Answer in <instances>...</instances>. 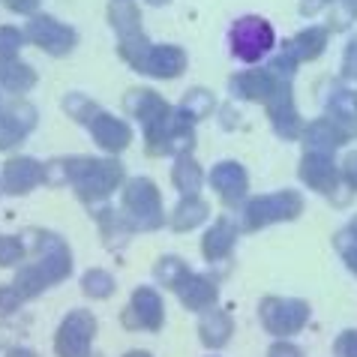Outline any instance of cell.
Here are the masks:
<instances>
[{"label": "cell", "mask_w": 357, "mask_h": 357, "mask_svg": "<svg viewBox=\"0 0 357 357\" xmlns=\"http://www.w3.org/2000/svg\"><path fill=\"white\" fill-rule=\"evenodd\" d=\"M121 54L130 61L135 69L156 78H174L186 69V54L177 45H147L142 36L123 39Z\"/></svg>", "instance_id": "cell-1"}, {"label": "cell", "mask_w": 357, "mask_h": 357, "mask_svg": "<svg viewBox=\"0 0 357 357\" xmlns=\"http://www.w3.org/2000/svg\"><path fill=\"white\" fill-rule=\"evenodd\" d=\"M63 165L66 177L75 183L82 198H105L108 192H114V186L123 177V168L112 160H73Z\"/></svg>", "instance_id": "cell-2"}, {"label": "cell", "mask_w": 357, "mask_h": 357, "mask_svg": "<svg viewBox=\"0 0 357 357\" xmlns=\"http://www.w3.org/2000/svg\"><path fill=\"white\" fill-rule=\"evenodd\" d=\"M303 211V198L285 190V192H273L264 198H255V202L246 207V228H261L271 222H282V220H294Z\"/></svg>", "instance_id": "cell-3"}, {"label": "cell", "mask_w": 357, "mask_h": 357, "mask_svg": "<svg viewBox=\"0 0 357 357\" xmlns=\"http://www.w3.org/2000/svg\"><path fill=\"white\" fill-rule=\"evenodd\" d=\"M261 321L273 336H291L310 321V306L291 297H267L261 303Z\"/></svg>", "instance_id": "cell-4"}, {"label": "cell", "mask_w": 357, "mask_h": 357, "mask_svg": "<svg viewBox=\"0 0 357 357\" xmlns=\"http://www.w3.org/2000/svg\"><path fill=\"white\" fill-rule=\"evenodd\" d=\"M93 333H96L93 315L84 312V310H75V312L66 315V321L61 324V331H57L54 349L61 357H87L91 354Z\"/></svg>", "instance_id": "cell-5"}, {"label": "cell", "mask_w": 357, "mask_h": 357, "mask_svg": "<svg viewBox=\"0 0 357 357\" xmlns=\"http://www.w3.org/2000/svg\"><path fill=\"white\" fill-rule=\"evenodd\" d=\"M231 48L246 63L261 61V57L273 48L271 24H267L264 18H243V22H237L234 31H231Z\"/></svg>", "instance_id": "cell-6"}, {"label": "cell", "mask_w": 357, "mask_h": 357, "mask_svg": "<svg viewBox=\"0 0 357 357\" xmlns=\"http://www.w3.org/2000/svg\"><path fill=\"white\" fill-rule=\"evenodd\" d=\"M123 207H126V213L135 216V222L142 228H156L162 222L160 192H156V186L151 181H144V177L130 181V186H126V192H123Z\"/></svg>", "instance_id": "cell-7"}, {"label": "cell", "mask_w": 357, "mask_h": 357, "mask_svg": "<svg viewBox=\"0 0 357 357\" xmlns=\"http://www.w3.org/2000/svg\"><path fill=\"white\" fill-rule=\"evenodd\" d=\"M39 261L33 264L39 273H43V280L48 285L61 282L69 276V271H73V259H69V250L63 246L61 237L54 234H39Z\"/></svg>", "instance_id": "cell-8"}, {"label": "cell", "mask_w": 357, "mask_h": 357, "mask_svg": "<svg viewBox=\"0 0 357 357\" xmlns=\"http://www.w3.org/2000/svg\"><path fill=\"white\" fill-rule=\"evenodd\" d=\"M27 39L39 48H45L48 54H66L75 45V33L66 24L54 22V18H33L27 24Z\"/></svg>", "instance_id": "cell-9"}, {"label": "cell", "mask_w": 357, "mask_h": 357, "mask_svg": "<svg viewBox=\"0 0 357 357\" xmlns=\"http://www.w3.org/2000/svg\"><path fill=\"white\" fill-rule=\"evenodd\" d=\"M39 181H45V168L31 156H15L3 165V190L9 195H24L31 192Z\"/></svg>", "instance_id": "cell-10"}, {"label": "cell", "mask_w": 357, "mask_h": 357, "mask_svg": "<svg viewBox=\"0 0 357 357\" xmlns=\"http://www.w3.org/2000/svg\"><path fill=\"white\" fill-rule=\"evenodd\" d=\"M36 121V112L27 102H13V105H0V147H13L31 132V126Z\"/></svg>", "instance_id": "cell-11"}, {"label": "cell", "mask_w": 357, "mask_h": 357, "mask_svg": "<svg viewBox=\"0 0 357 357\" xmlns=\"http://www.w3.org/2000/svg\"><path fill=\"white\" fill-rule=\"evenodd\" d=\"M162 301L153 289H138L132 294V306L126 310V324L130 327H147V331H160L162 327Z\"/></svg>", "instance_id": "cell-12"}, {"label": "cell", "mask_w": 357, "mask_h": 357, "mask_svg": "<svg viewBox=\"0 0 357 357\" xmlns=\"http://www.w3.org/2000/svg\"><path fill=\"white\" fill-rule=\"evenodd\" d=\"M267 108H271V121L276 126V132L285 135V138H294L297 130H301V117H297L294 105H291V93H289V84H280L276 93L267 99Z\"/></svg>", "instance_id": "cell-13"}, {"label": "cell", "mask_w": 357, "mask_h": 357, "mask_svg": "<svg viewBox=\"0 0 357 357\" xmlns=\"http://www.w3.org/2000/svg\"><path fill=\"white\" fill-rule=\"evenodd\" d=\"M91 132L96 138V144L105 147V151H123L132 142V130L112 114H96L91 121Z\"/></svg>", "instance_id": "cell-14"}, {"label": "cell", "mask_w": 357, "mask_h": 357, "mask_svg": "<svg viewBox=\"0 0 357 357\" xmlns=\"http://www.w3.org/2000/svg\"><path fill=\"white\" fill-rule=\"evenodd\" d=\"M211 183L225 202H237V198H243L250 181H246V172L237 162H220L211 172Z\"/></svg>", "instance_id": "cell-15"}, {"label": "cell", "mask_w": 357, "mask_h": 357, "mask_svg": "<svg viewBox=\"0 0 357 357\" xmlns=\"http://www.w3.org/2000/svg\"><path fill=\"white\" fill-rule=\"evenodd\" d=\"M282 82L276 78L271 69L267 73H243V75H237L234 82H231V91L237 96H243V99H271L276 93V87H280Z\"/></svg>", "instance_id": "cell-16"}, {"label": "cell", "mask_w": 357, "mask_h": 357, "mask_svg": "<svg viewBox=\"0 0 357 357\" xmlns=\"http://www.w3.org/2000/svg\"><path fill=\"white\" fill-rule=\"evenodd\" d=\"M301 177L312 186V190L331 192L333 183H336V168H333V162H331V156L327 153H315L312 151L301 165Z\"/></svg>", "instance_id": "cell-17"}, {"label": "cell", "mask_w": 357, "mask_h": 357, "mask_svg": "<svg viewBox=\"0 0 357 357\" xmlns=\"http://www.w3.org/2000/svg\"><path fill=\"white\" fill-rule=\"evenodd\" d=\"M177 294H181V301L190 306V310H207V306L216 301L213 282H207L204 276H192V273H186L183 280L177 282Z\"/></svg>", "instance_id": "cell-18"}, {"label": "cell", "mask_w": 357, "mask_h": 357, "mask_svg": "<svg viewBox=\"0 0 357 357\" xmlns=\"http://www.w3.org/2000/svg\"><path fill=\"white\" fill-rule=\"evenodd\" d=\"M0 84L6 91L24 93L36 84V73L27 63H22L18 57H0Z\"/></svg>", "instance_id": "cell-19"}, {"label": "cell", "mask_w": 357, "mask_h": 357, "mask_svg": "<svg viewBox=\"0 0 357 357\" xmlns=\"http://www.w3.org/2000/svg\"><path fill=\"white\" fill-rule=\"evenodd\" d=\"M234 324L228 319V312H220V310H211L204 312L202 324H198V333H202V342L211 345V349H220V345L228 342V336H231Z\"/></svg>", "instance_id": "cell-20"}, {"label": "cell", "mask_w": 357, "mask_h": 357, "mask_svg": "<svg viewBox=\"0 0 357 357\" xmlns=\"http://www.w3.org/2000/svg\"><path fill=\"white\" fill-rule=\"evenodd\" d=\"M234 241H237L234 225L228 222V220H220V222L211 228V231H207V237H204V259H211V261L225 259V255L231 252Z\"/></svg>", "instance_id": "cell-21"}, {"label": "cell", "mask_w": 357, "mask_h": 357, "mask_svg": "<svg viewBox=\"0 0 357 357\" xmlns=\"http://www.w3.org/2000/svg\"><path fill=\"white\" fill-rule=\"evenodd\" d=\"M327 43V36L324 31H319V27H310V31H303V33H297L289 48H285V54L291 57V61H312V57H319L321 54V48Z\"/></svg>", "instance_id": "cell-22"}, {"label": "cell", "mask_w": 357, "mask_h": 357, "mask_svg": "<svg viewBox=\"0 0 357 357\" xmlns=\"http://www.w3.org/2000/svg\"><path fill=\"white\" fill-rule=\"evenodd\" d=\"M306 142H310L315 153H331L342 144V132L333 121H315L310 130H306Z\"/></svg>", "instance_id": "cell-23"}, {"label": "cell", "mask_w": 357, "mask_h": 357, "mask_svg": "<svg viewBox=\"0 0 357 357\" xmlns=\"http://www.w3.org/2000/svg\"><path fill=\"white\" fill-rule=\"evenodd\" d=\"M174 186L186 198L198 195V190H202V168H198L190 156H181V160H177V165H174Z\"/></svg>", "instance_id": "cell-24"}, {"label": "cell", "mask_w": 357, "mask_h": 357, "mask_svg": "<svg viewBox=\"0 0 357 357\" xmlns=\"http://www.w3.org/2000/svg\"><path fill=\"white\" fill-rule=\"evenodd\" d=\"M204 216H207V204L198 195H190V198H183L181 207L174 211L172 225L177 228V231H186V228H195L198 222L204 220Z\"/></svg>", "instance_id": "cell-25"}, {"label": "cell", "mask_w": 357, "mask_h": 357, "mask_svg": "<svg viewBox=\"0 0 357 357\" xmlns=\"http://www.w3.org/2000/svg\"><path fill=\"white\" fill-rule=\"evenodd\" d=\"M112 22H114L117 33H121L123 39L142 36V33H138V9L130 3V0H114V6H112Z\"/></svg>", "instance_id": "cell-26"}, {"label": "cell", "mask_w": 357, "mask_h": 357, "mask_svg": "<svg viewBox=\"0 0 357 357\" xmlns=\"http://www.w3.org/2000/svg\"><path fill=\"white\" fill-rule=\"evenodd\" d=\"M181 112L190 117V121H198V117H204V114L213 112V96L207 93V91H192V93H186Z\"/></svg>", "instance_id": "cell-27"}, {"label": "cell", "mask_w": 357, "mask_h": 357, "mask_svg": "<svg viewBox=\"0 0 357 357\" xmlns=\"http://www.w3.org/2000/svg\"><path fill=\"white\" fill-rule=\"evenodd\" d=\"M186 273L190 271L183 267L181 259H162L160 267H156V276H160V282H165L168 289H177V282H181Z\"/></svg>", "instance_id": "cell-28"}, {"label": "cell", "mask_w": 357, "mask_h": 357, "mask_svg": "<svg viewBox=\"0 0 357 357\" xmlns=\"http://www.w3.org/2000/svg\"><path fill=\"white\" fill-rule=\"evenodd\" d=\"M112 289H114V280L105 271L84 273V291L91 297H108V294H112Z\"/></svg>", "instance_id": "cell-29"}, {"label": "cell", "mask_w": 357, "mask_h": 357, "mask_svg": "<svg viewBox=\"0 0 357 357\" xmlns=\"http://www.w3.org/2000/svg\"><path fill=\"white\" fill-rule=\"evenodd\" d=\"M22 255H24V243L18 241V237H9V234L0 237V267L18 264L22 261Z\"/></svg>", "instance_id": "cell-30"}, {"label": "cell", "mask_w": 357, "mask_h": 357, "mask_svg": "<svg viewBox=\"0 0 357 357\" xmlns=\"http://www.w3.org/2000/svg\"><path fill=\"white\" fill-rule=\"evenodd\" d=\"M22 31L15 27H0V57H15L22 48Z\"/></svg>", "instance_id": "cell-31"}, {"label": "cell", "mask_w": 357, "mask_h": 357, "mask_svg": "<svg viewBox=\"0 0 357 357\" xmlns=\"http://www.w3.org/2000/svg\"><path fill=\"white\" fill-rule=\"evenodd\" d=\"M333 351H336V357H357V333L354 331L342 333L340 340H336Z\"/></svg>", "instance_id": "cell-32"}, {"label": "cell", "mask_w": 357, "mask_h": 357, "mask_svg": "<svg viewBox=\"0 0 357 357\" xmlns=\"http://www.w3.org/2000/svg\"><path fill=\"white\" fill-rule=\"evenodd\" d=\"M18 303H22L18 291L15 289H6V285H3V289H0V312H13Z\"/></svg>", "instance_id": "cell-33"}, {"label": "cell", "mask_w": 357, "mask_h": 357, "mask_svg": "<svg viewBox=\"0 0 357 357\" xmlns=\"http://www.w3.org/2000/svg\"><path fill=\"white\" fill-rule=\"evenodd\" d=\"M267 357H303V351L297 349V345L291 342H276L271 351H267Z\"/></svg>", "instance_id": "cell-34"}, {"label": "cell", "mask_w": 357, "mask_h": 357, "mask_svg": "<svg viewBox=\"0 0 357 357\" xmlns=\"http://www.w3.org/2000/svg\"><path fill=\"white\" fill-rule=\"evenodd\" d=\"M3 3L13 9V13H33L39 0H3Z\"/></svg>", "instance_id": "cell-35"}, {"label": "cell", "mask_w": 357, "mask_h": 357, "mask_svg": "<svg viewBox=\"0 0 357 357\" xmlns=\"http://www.w3.org/2000/svg\"><path fill=\"white\" fill-rule=\"evenodd\" d=\"M345 73H349V75H357V39L349 45V54H345Z\"/></svg>", "instance_id": "cell-36"}, {"label": "cell", "mask_w": 357, "mask_h": 357, "mask_svg": "<svg viewBox=\"0 0 357 357\" xmlns=\"http://www.w3.org/2000/svg\"><path fill=\"white\" fill-rule=\"evenodd\" d=\"M345 174H349L351 186H357V153H351L349 160H345Z\"/></svg>", "instance_id": "cell-37"}, {"label": "cell", "mask_w": 357, "mask_h": 357, "mask_svg": "<svg viewBox=\"0 0 357 357\" xmlns=\"http://www.w3.org/2000/svg\"><path fill=\"white\" fill-rule=\"evenodd\" d=\"M6 357H36V354H33V351H27V349H13Z\"/></svg>", "instance_id": "cell-38"}, {"label": "cell", "mask_w": 357, "mask_h": 357, "mask_svg": "<svg viewBox=\"0 0 357 357\" xmlns=\"http://www.w3.org/2000/svg\"><path fill=\"white\" fill-rule=\"evenodd\" d=\"M126 357H151V354H147V351H130Z\"/></svg>", "instance_id": "cell-39"}, {"label": "cell", "mask_w": 357, "mask_h": 357, "mask_svg": "<svg viewBox=\"0 0 357 357\" xmlns=\"http://www.w3.org/2000/svg\"><path fill=\"white\" fill-rule=\"evenodd\" d=\"M147 3H165V0H147Z\"/></svg>", "instance_id": "cell-40"}, {"label": "cell", "mask_w": 357, "mask_h": 357, "mask_svg": "<svg viewBox=\"0 0 357 357\" xmlns=\"http://www.w3.org/2000/svg\"><path fill=\"white\" fill-rule=\"evenodd\" d=\"M351 267H354V271H357V259H354V261H351Z\"/></svg>", "instance_id": "cell-41"}]
</instances>
